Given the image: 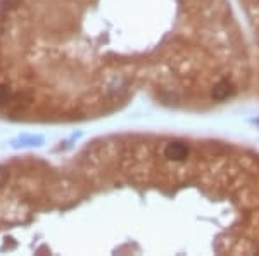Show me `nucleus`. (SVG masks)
Wrapping results in <instances>:
<instances>
[{
  "label": "nucleus",
  "mask_w": 259,
  "mask_h": 256,
  "mask_svg": "<svg viewBox=\"0 0 259 256\" xmlns=\"http://www.w3.org/2000/svg\"><path fill=\"white\" fill-rule=\"evenodd\" d=\"M36 142H41V138L38 137H21L19 140H16L14 144V148H19V145H40V144H36Z\"/></svg>",
  "instance_id": "f257e3e1"
},
{
  "label": "nucleus",
  "mask_w": 259,
  "mask_h": 256,
  "mask_svg": "<svg viewBox=\"0 0 259 256\" xmlns=\"http://www.w3.org/2000/svg\"><path fill=\"white\" fill-rule=\"evenodd\" d=\"M11 99H12L11 90L7 89L6 85H0V106H6V104H9Z\"/></svg>",
  "instance_id": "f03ea898"
},
{
  "label": "nucleus",
  "mask_w": 259,
  "mask_h": 256,
  "mask_svg": "<svg viewBox=\"0 0 259 256\" xmlns=\"http://www.w3.org/2000/svg\"><path fill=\"white\" fill-rule=\"evenodd\" d=\"M7 178H9V175H7V171H6V170H2V168H0V187H2L4 184L7 182Z\"/></svg>",
  "instance_id": "7ed1b4c3"
}]
</instances>
